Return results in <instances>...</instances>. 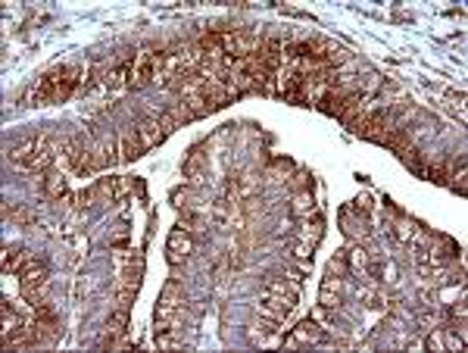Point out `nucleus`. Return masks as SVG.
I'll return each mask as SVG.
<instances>
[{"label":"nucleus","instance_id":"nucleus-9","mask_svg":"<svg viewBox=\"0 0 468 353\" xmlns=\"http://www.w3.org/2000/svg\"><path fill=\"white\" fill-rule=\"evenodd\" d=\"M318 335H322V328H318L312 319H306V322H300L294 328V335L287 338V347H303V344H316Z\"/></svg>","mask_w":468,"mask_h":353},{"label":"nucleus","instance_id":"nucleus-2","mask_svg":"<svg viewBox=\"0 0 468 353\" xmlns=\"http://www.w3.org/2000/svg\"><path fill=\"white\" fill-rule=\"evenodd\" d=\"M60 153V147L50 144L47 135H38V138H28L22 144H16L10 151V163L26 172H47L53 163V156Z\"/></svg>","mask_w":468,"mask_h":353},{"label":"nucleus","instance_id":"nucleus-13","mask_svg":"<svg viewBox=\"0 0 468 353\" xmlns=\"http://www.w3.org/2000/svg\"><path fill=\"white\" fill-rule=\"evenodd\" d=\"M125 325H128V307H122L119 313H113V319H109V332H106V335H125Z\"/></svg>","mask_w":468,"mask_h":353},{"label":"nucleus","instance_id":"nucleus-4","mask_svg":"<svg viewBox=\"0 0 468 353\" xmlns=\"http://www.w3.org/2000/svg\"><path fill=\"white\" fill-rule=\"evenodd\" d=\"M182 303H184V294H182V288H178V281H169L166 291L160 297V307H156V319H160V322H169Z\"/></svg>","mask_w":468,"mask_h":353},{"label":"nucleus","instance_id":"nucleus-14","mask_svg":"<svg viewBox=\"0 0 468 353\" xmlns=\"http://www.w3.org/2000/svg\"><path fill=\"white\" fill-rule=\"evenodd\" d=\"M156 344L160 347H182V338L172 328H156Z\"/></svg>","mask_w":468,"mask_h":353},{"label":"nucleus","instance_id":"nucleus-1","mask_svg":"<svg viewBox=\"0 0 468 353\" xmlns=\"http://www.w3.org/2000/svg\"><path fill=\"white\" fill-rule=\"evenodd\" d=\"M84 78V69L82 66H60V69H50V72L41 75V82L31 88L28 100L35 107H47V104H62V100L72 97V91L82 85Z\"/></svg>","mask_w":468,"mask_h":353},{"label":"nucleus","instance_id":"nucleus-11","mask_svg":"<svg viewBox=\"0 0 468 353\" xmlns=\"http://www.w3.org/2000/svg\"><path fill=\"white\" fill-rule=\"evenodd\" d=\"M41 188H44V194H47V197L60 200L62 194H66V178H62L60 172L47 169V172H44V178H41Z\"/></svg>","mask_w":468,"mask_h":353},{"label":"nucleus","instance_id":"nucleus-7","mask_svg":"<svg viewBox=\"0 0 468 353\" xmlns=\"http://www.w3.org/2000/svg\"><path fill=\"white\" fill-rule=\"evenodd\" d=\"M162 135H166V129H162L160 116H153V119H144V122L138 125V138H140V144H144V151H150V147L160 144Z\"/></svg>","mask_w":468,"mask_h":353},{"label":"nucleus","instance_id":"nucleus-15","mask_svg":"<svg viewBox=\"0 0 468 353\" xmlns=\"http://www.w3.org/2000/svg\"><path fill=\"white\" fill-rule=\"evenodd\" d=\"M450 319H452V322H459V328H465V307H462V303L450 310Z\"/></svg>","mask_w":468,"mask_h":353},{"label":"nucleus","instance_id":"nucleus-8","mask_svg":"<svg viewBox=\"0 0 468 353\" xmlns=\"http://www.w3.org/2000/svg\"><path fill=\"white\" fill-rule=\"evenodd\" d=\"M191 250H194V241L187 238V234H184L182 229L169 234V263H172V266H175V263H182L184 256L191 254Z\"/></svg>","mask_w":468,"mask_h":353},{"label":"nucleus","instance_id":"nucleus-16","mask_svg":"<svg viewBox=\"0 0 468 353\" xmlns=\"http://www.w3.org/2000/svg\"><path fill=\"white\" fill-rule=\"evenodd\" d=\"M94 194H97V191H82V194H75V197H72V203H75L78 210H82V207H88V203H91Z\"/></svg>","mask_w":468,"mask_h":353},{"label":"nucleus","instance_id":"nucleus-5","mask_svg":"<svg viewBox=\"0 0 468 353\" xmlns=\"http://www.w3.org/2000/svg\"><path fill=\"white\" fill-rule=\"evenodd\" d=\"M0 263H4L6 272H22V269H28L31 263H38V256L31 254V250H26V247H4Z\"/></svg>","mask_w":468,"mask_h":353},{"label":"nucleus","instance_id":"nucleus-10","mask_svg":"<svg viewBox=\"0 0 468 353\" xmlns=\"http://www.w3.org/2000/svg\"><path fill=\"white\" fill-rule=\"evenodd\" d=\"M140 151H144V144H140V138H138V129H128V131H122V138H119V160H138Z\"/></svg>","mask_w":468,"mask_h":353},{"label":"nucleus","instance_id":"nucleus-12","mask_svg":"<svg viewBox=\"0 0 468 353\" xmlns=\"http://www.w3.org/2000/svg\"><path fill=\"white\" fill-rule=\"evenodd\" d=\"M4 216L13 219L16 225H35V213L28 207H4Z\"/></svg>","mask_w":468,"mask_h":353},{"label":"nucleus","instance_id":"nucleus-3","mask_svg":"<svg viewBox=\"0 0 468 353\" xmlns=\"http://www.w3.org/2000/svg\"><path fill=\"white\" fill-rule=\"evenodd\" d=\"M19 288H22V297L31 303V310L47 303V291H50V276H47L44 263H31L28 269L19 272Z\"/></svg>","mask_w":468,"mask_h":353},{"label":"nucleus","instance_id":"nucleus-6","mask_svg":"<svg viewBox=\"0 0 468 353\" xmlns=\"http://www.w3.org/2000/svg\"><path fill=\"white\" fill-rule=\"evenodd\" d=\"M91 151V172H100V169H106V166H113L116 160H119V147H116V141L109 138V141H100L97 147H88Z\"/></svg>","mask_w":468,"mask_h":353}]
</instances>
